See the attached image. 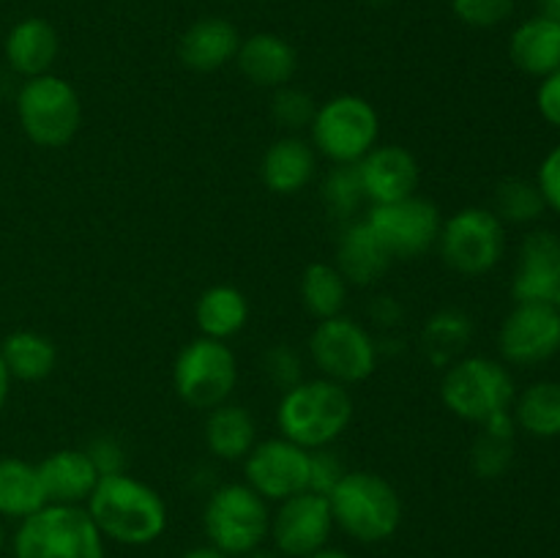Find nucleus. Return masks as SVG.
<instances>
[{"mask_svg": "<svg viewBox=\"0 0 560 558\" xmlns=\"http://www.w3.org/2000/svg\"><path fill=\"white\" fill-rule=\"evenodd\" d=\"M315 170L317 153L312 142L299 135H288L266 148L260 162V178L268 191L290 197L310 186V181L315 178Z\"/></svg>", "mask_w": 560, "mask_h": 558, "instance_id": "6ab92c4d", "label": "nucleus"}, {"mask_svg": "<svg viewBox=\"0 0 560 558\" xmlns=\"http://www.w3.org/2000/svg\"><path fill=\"white\" fill-rule=\"evenodd\" d=\"M16 118L38 148H63L82 126L80 93L58 74L31 77L16 91Z\"/></svg>", "mask_w": 560, "mask_h": 558, "instance_id": "6e6552de", "label": "nucleus"}, {"mask_svg": "<svg viewBox=\"0 0 560 558\" xmlns=\"http://www.w3.org/2000/svg\"><path fill=\"white\" fill-rule=\"evenodd\" d=\"M474 339V321L463 310H441L427 321L421 332V348L435 367H448L459 359Z\"/></svg>", "mask_w": 560, "mask_h": 558, "instance_id": "c756f323", "label": "nucleus"}, {"mask_svg": "<svg viewBox=\"0 0 560 558\" xmlns=\"http://www.w3.org/2000/svg\"><path fill=\"white\" fill-rule=\"evenodd\" d=\"M514 460V438L492 435V432L481 430L479 438L470 449V468L481 479H501Z\"/></svg>", "mask_w": 560, "mask_h": 558, "instance_id": "72a5a7b5", "label": "nucleus"}, {"mask_svg": "<svg viewBox=\"0 0 560 558\" xmlns=\"http://www.w3.org/2000/svg\"><path fill=\"white\" fill-rule=\"evenodd\" d=\"M235 383H238V359L222 339H191L180 348L173 364L175 394L189 408L211 410L228 403Z\"/></svg>", "mask_w": 560, "mask_h": 558, "instance_id": "9d476101", "label": "nucleus"}, {"mask_svg": "<svg viewBox=\"0 0 560 558\" xmlns=\"http://www.w3.org/2000/svg\"><path fill=\"white\" fill-rule=\"evenodd\" d=\"M310 359L323 377L342 386L366 381L377 367V342L353 317L317 321L310 337Z\"/></svg>", "mask_w": 560, "mask_h": 558, "instance_id": "9b49d317", "label": "nucleus"}, {"mask_svg": "<svg viewBox=\"0 0 560 558\" xmlns=\"http://www.w3.org/2000/svg\"><path fill=\"white\" fill-rule=\"evenodd\" d=\"M85 454L93 463V468L98 470V476H113L126 470V449L115 435H104L102 432V435L91 438Z\"/></svg>", "mask_w": 560, "mask_h": 558, "instance_id": "58836bf2", "label": "nucleus"}, {"mask_svg": "<svg viewBox=\"0 0 560 558\" xmlns=\"http://www.w3.org/2000/svg\"><path fill=\"white\" fill-rule=\"evenodd\" d=\"M235 63L252 85L277 91V88L290 85V80L295 77L299 55H295L293 44L284 42L277 33H255L241 42Z\"/></svg>", "mask_w": 560, "mask_h": 558, "instance_id": "aec40b11", "label": "nucleus"}, {"mask_svg": "<svg viewBox=\"0 0 560 558\" xmlns=\"http://www.w3.org/2000/svg\"><path fill=\"white\" fill-rule=\"evenodd\" d=\"M306 558H353V556H348L345 550H334V547H323V550L312 553V556H306Z\"/></svg>", "mask_w": 560, "mask_h": 558, "instance_id": "49530a36", "label": "nucleus"}, {"mask_svg": "<svg viewBox=\"0 0 560 558\" xmlns=\"http://www.w3.org/2000/svg\"><path fill=\"white\" fill-rule=\"evenodd\" d=\"M241 558H277V556H273V553H266V550H260V547H257V550L246 553V556H241Z\"/></svg>", "mask_w": 560, "mask_h": 558, "instance_id": "de8ad7c7", "label": "nucleus"}, {"mask_svg": "<svg viewBox=\"0 0 560 558\" xmlns=\"http://www.w3.org/2000/svg\"><path fill=\"white\" fill-rule=\"evenodd\" d=\"M498 350L514 367H536L560 353L556 304H514L498 332Z\"/></svg>", "mask_w": 560, "mask_h": 558, "instance_id": "4468645a", "label": "nucleus"}, {"mask_svg": "<svg viewBox=\"0 0 560 558\" xmlns=\"http://www.w3.org/2000/svg\"><path fill=\"white\" fill-rule=\"evenodd\" d=\"M509 58L523 74L547 77L560 69V22L530 16L509 38Z\"/></svg>", "mask_w": 560, "mask_h": 558, "instance_id": "b1692460", "label": "nucleus"}, {"mask_svg": "<svg viewBox=\"0 0 560 558\" xmlns=\"http://www.w3.org/2000/svg\"><path fill=\"white\" fill-rule=\"evenodd\" d=\"M514 421L528 435L550 441L560 438V383L536 381L514 397Z\"/></svg>", "mask_w": 560, "mask_h": 558, "instance_id": "c85d7f7f", "label": "nucleus"}, {"mask_svg": "<svg viewBox=\"0 0 560 558\" xmlns=\"http://www.w3.org/2000/svg\"><path fill=\"white\" fill-rule=\"evenodd\" d=\"M452 11L470 27H495L514 11V0H452Z\"/></svg>", "mask_w": 560, "mask_h": 558, "instance_id": "c9c22d12", "label": "nucleus"}, {"mask_svg": "<svg viewBox=\"0 0 560 558\" xmlns=\"http://www.w3.org/2000/svg\"><path fill=\"white\" fill-rule=\"evenodd\" d=\"M517 397L514 377L501 361L490 356H459L446 367L441 399L457 419L481 425L492 414L509 410Z\"/></svg>", "mask_w": 560, "mask_h": 558, "instance_id": "39448f33", "label": "nucleus"}, {"mask_svg": "<svg viewBox=\"0 0 560 558\" xmlns=\"http://www.w3.org/2000/svg\"><path fill=\"white\" fill-rule=\"evenodd\" d=\"M195 321L200 328V337L228 342L230 337L244 332V326L249 323V301L235 284H211L197 299Z\"/></svg>", "mask_w": 560, "mask_h": 558, "instance_id": "a878e982", "label": "nucleus"}, {"mask_svg": "<svg viewBox=\"0 0 560 558\" xmlns=\"http://www.w3.org/2000/svg\"><path fill=\"white\" fill-rule=\"evenodd\" d=\"M5 547V528H3V518H0V553H3Z\"/></svg>", "mask_w": 560, "mask_h": 558, "instance_id": "09e8293b", "label": "nucleus"}, {"mask_svg": "<svg viewBox=\"0 0 560 558\" xmlns=\"http://www.w3.org/2000/svg\"><path fill=\"white\" fill-rule=\"evenodd\" d=\"M348 474L342 457L334 452L331 446L312 449L310 452V490L320 492L328 498V492L342 481V476Z\"/></svg>", "mask_w": 560, "mask_h": 558, "instance_id": "4c0bfd02", "label": "nucleus"}, {"mask_svg": "<svg viewBox=\"0 0 560 558\" xmlns=\"http://www.w3.org/2000/svg\"><path fill=\"white\" fill-rule=\"evenodd\" d=\"M47 507L38 468L20 457H0V518L25 520Z\"/></svg>", "mask_w": 560, "mask_h": 558, "instance_id": "bb28decb", "label": "nucleus"}, {"mask_svg": "<svg viewBox=\"0 0 560 558\" xmlns=\"http://www.w3.org/2000/svg\"><path fill=\"white\" fill-rule=\"evenodd\" d=\"M359 178L370 206L397 202L419 189V162L408 148L397 142L375 146L359 164Z\"/></svg>", "mask_w": 560, "mask_h": 558, "instance_id": "f3484780", "label": "nucleus"}, {"mask_svg": "<svg viewBox=\"0 0 560 558\" xmlns=\"http://www.w3.org/2000/svg\"><path fill=\"white\" fill-rule=\"evenodd\" d=\"M536 107L547 124L560 129V69L541 77L539 88H536Z\"/></svg>", "mask_w": 560, "mask_h": 558, "instance_id": "a19ab883", "label": "nucleus"}, {"mask_svg": "<svg viewBox=\"0 0 560 558\" xmlns=\"http://www.w3.org/2000/svg\"><path fill=\"white\" fill-rule=\"evenodd\" d=\"M202 435H206V446L213 457L224 460V463H238L257 443L255 416L244 405H235L228 399V403L208 410Z\"/></svg>", "mask_w": 560, "mask_h": 558, "instance_id": "393cba45", "label": "nucleus"}, {"mask_svg": "<svg viewBox=\"0 0 560 558\" xmlns=\"http://www.w3.org/2000/svg\"><path fill=\"white\" fill-rule=\"evenodd\" d=\"M536 186H539L547 208L560 213V146L552 148V151L541 159L539 173H536Z\"/></svg>", "mask_w": 560, "mask_h": 558, "instance_id": "ea45409f", "label": "nucleus"}, {"mask_svg": "<svg viewBox=\"0 0 560 558\" xmlns=\"http://www.w3.org/2000/svg\"><path fill=\"white\" fill-rule=\"evenodd\" d=\"M36 468L47 503H60V507H85L102 479L88 460L85 449H58L47 454Z\"/></svg>", "mask_w": 560, "mask_h": 558, "instance_id": "a211bd4d", "label": "nucleus"}, {"mask_svg": "<svg viewBox=\"0 0 560 558\" xmlns=\"http://www.w3.org/2000/svg\"><path fill=\"white\" fill-rule=\"evenodd\" d=\"M364 219L377 241L386 246L392 260H416V257L427 255L438 244V233L443 224L435 202L419 195L370 206Z\"/></svg>", "mask_w": 560, "mask_h": 558, "instance_id": "f8f14e48", "label": "nucleus"}, {"mask_svg": "<svg viewBox=\"0 0 560 558\" xmlns=\"http://www.w3.org/2000/svg\"><path fill=\"white\" fill-rule=\"evenodd\" d=\"M246 485L266 501H284L310 490V449L288 441L268 438L257 441L244 457Z\"/></svg>", "mask_w": 560, "mask_h": 558, "instance_id": "ddd939ff", "label": "nucleus"}, {"mask_svg": "<svg viewBox=\"0 0 560 558\" xmlns=\"http://www.w3.org/2000/svg\"><path fill=\"white\" fill-rule=\"evenodd\" d=\"M14 558H107L104 536L85 507L47 503L20 520L14 534Z\"/></svg>", "mask_w": 560, "mask_h": 558, "instance_id": "20e7f679", "label": "nucleus"}, {"mask_svg": "<svg viewBox=\"0 0 560 558\" xmlns=\"http://www.w3.org/2000/svg\"><path fill=\"white\" fill-rule=\"evenodd\" d=\"M556 306H558V312H560V293H558V299H556Z\"/></svg>", "mask_w": 560, "mask_h": 558, "instance_id": "8fccbe9b", "label": "nucleus"}, {"mask_svg": "<svg viewBox=\"0 0 560 558\" xmlns=\"http://www.w3.org/2000/svg\"><path fill=\"white\" fill-rule=\"evenodd\" d=\"M348 301V279L334 263H310L301 274V304L315 321L342 315Z\"/></svg>", "mask_w": 560, "mask_h": 558, "instance_id": "7c9ffc66", "label": "nucleus"}, {"mask_svg": "<svg viewBox=\"0 0 560 558\" xmlns=\"http://www.w3.org/2000/svg\"><path fill=\"white\" fill-rule=\"evenodd\" d=\"M435 246L452 271L463 277H481L501 263L506 230L492 208L468 206L443 219Z\"/></svg>", "mask_w": 560, "mask_h": 558, "instance_id": "1a4fd4ad", "label": "nucleus"}, {"mask_svg": "<svg viewBox=\"0 0 560 558\" xmlns=\"http://www.w3.org/2000/svg\"><path fill=\"white\" fill-rule=\"evenodd\" d=\"M202 528L208 545L224 556L241 558L257 550L271 528L266 498L257 496L246 481H230L208 496L202 509Z\"/></svg>", "mask_w": 560, "mask_h": 558, "instance_id": "423d86ee", "label": "nucleus"}, {"mask_svg": "<svg viewBox=\"0 0 560 558\" xmlns=\"http://www.w3.org/2000/svg\"><path fill=\"white\" fill-rule=\"evenodd\" d=\"M104 539L118 545H153L167 531V503L145 481L124 474L102 476L85 503Z\"/></svg>", "mask_w": 560, "mask_h": 558, "instance_id": "f257e3e1", "label": "nucleus"}, {"mask_svg": "<svg viewBox=\"0 0 560 558\" xmlns=\"http://www.w3.org/2000/svg\"><path fill=\"white\" fill-rule=\"evenodd\" d=\"M5 63L14 74L25 77H42L49 74L52 63L58 60L60 42L55 27L42 16H27V20L16 22L5 36Z\"/></svg>", "mask_w": 560, "mask_h": 558, "instance_id": "5701e85b", "label": "nucleus"}, {"mask_svg": "<svg viewBox=\"0 0 560 558\" xmlns=\"http://www.w3.org/2000/svg\"><path fill=\"white\" fill-rule=\"evenodd\" d=\"M370 315H372V321L381 323V326H394V323L402 317V306L397 304V299L381 295V299H375V304H372Z\"/></svg>", "mask_w": 560, "mask_h": 558, "instance_id": "79ce46f5", "label": "nucleus"}, {"mask_svg": "<svg viewBox=\"0 0 560 558\" xmlns=\"http://www.w3.org/2000/svg\"><path fill=\"white\" fill-rule=\"evenodd\" d=\"M547 202L541 197L536 181L528 178H503L501 184L495 186V206H492V213H495L501 222L509 224H530L545 213Z\"/></svg>", "mask_w": 560, "mask_h": 558, "instance_id": "2f4dec72", "label": "nucleus"}, {"mask_svg": "<svg viewBox=\"0 0 560 558\" xmlns=\"http://www.w3.org/2000/svg\"><path fill=\"white\" fill-rule=\"evenodd\" d=\"M180 558H230V556H224V553L217 550V547L202 545V547H191V550H186Z\"/></svg>", "mask_w": 560, "mask_h": 558, "instance_id": "37998d69", "label": "nucleus"}, {"mask_svg": "<svg viewBox=\"0 0 560 558\" xmlns=\"http://www.w3.org/2000/svg\"><path fill=\"white\" fill-rule=\"evenodd\" d=\"M328 507L334 525L361 545L392 539L402 523L399 492L372 470H348L328 492Z\"/></svg>", "mask_w": 560, "mask_h": 558, "instance_id": "7ed1b4c3", "label": "nucleus"}, {"mask_svg": "<svg viewBox=\"0 0 560 558\" xmlns=\"http://www.w3.org/2000/svg\"><path fill=\"white\" fill-rule=\"evenodd\" d=\"M377 109L355 93H339L317 104L310 124L312 148L331 164H359L377 146Z\"/></svg>", "mask_w": 560, "mask_h": 558, "instance_id": "0eeeda50", "label": "nucleus"}, {"mask_svg": "<svg viewBox=\"0 0 560 558\" xmlns=\"http://www.w3.org/2000/svg\"><path fill=\"white\" fill-rule=\"evenodd\" d=\"M375 3H383V0H375Z\"/></svg>", "mask_w": 560, "mask_h": 558, "instance_id": "3c124183", "label": "nucleus"}, {"mask_svg": "<svg viewBox=\"0 0 560 558\" xmlns=\"http://www.w3.org/2000/svg\"><path fill=\"white\" fill-rule=\"evenodd\" d=\"M541 16L560 22V0H539Z\"/></svg>", "mask_w": 560, "mask_h": 558, "instance_id": "a18cd8bd", "label": "nucleus"}, {"mask_svg": "<svg viewBox=\"0 0 560 558\" xmlns=\"http://www.w3.org/2000/svg\"><path fill=\"white\" fill-rule=\"evenodd\" d=\"M262 370H266V377L277 388L288 392L295 383L304 381V364H301V356L295 353L290 345H273L268 348L266 359H262Z\"/></svg>", "mask_w": 560, "mask_h": 558, "instance_id": "e433bc0d", "label": "nucleus"}, {"mask_svg": "<svg viewBox=\"0 0 560 558\" xmlns=\"http://www.w3.org/2000/svg\"><path fill=\"white\" fill-rule=\"evenodd\" d=\"M560 293V235L530 230L520 244L512 277L514 304H556Z\"/></svg>", "mask_w": 560, "mask_h": 558, "instance_id": "dca6fc26", "label": "nucleus"}, {"mask_svg": "<svg viewBox=\"0 0 560 558\" xmlns=\"http://www.w3.org/2000/svg\"><path fill=\"white\" fill-rule=\"evenodd\" d=\"M392 263V255L377 241V235L372 233L366 219L345 222L342 233L337 239V263L334 266L348 279V284H359V288L375 284L388 271Z\"/></svg>", "mask_w": 560, "mask_h": 558, "instance_id": "412c9836", "label": "nucleus"}, {"mask_svg": "<svg viewBox=\"0 0 560 558\" xmlns=\"http://www.w3.org/2000/svg\"><path fill=\"white\" fill-rule=\"evenodd\" d=\"M0 356H3L11 381L16 377L25 383L44 381L52 375L55 364H58V348L52 339L38 332H27V328L9 334L0 345Z\"/></svg>", "mask_w": 560, "mask_h": 558, "instance_id": "cd10ccee", "label": "nucleus"}, {"mask_svg": "<svg viewBox=\"0 0 560 558\" xmlns=\"http://www.w3.org/2000/svg\"><path fill=\"white\" fill-rule=\"evenodd\" d=\"M323 202L342 222L355 219V213L366 202L364 186H361L355 164H334L328 170L326 178H323Z\"/></svg>", "mask_w": 560, "mask_h": 558, "instance_id": "473e14b6", "label": "nucleus"}, {"mask_svg": "<svg viewBox=\"0 0 560 558\" xmlns=\"http://www.w3.org/2000/svg\"><path fill=\"white\" fill-rule=\"evenodd\" d=\"M241 47L238 27L224 16H206L197 20L189 31L180 36L178 55L180 63L191 71H217L235 60Z\"/></svg>", "mask_w": 560, "mask_h": 558, "instance_id": "4be33fe9", "label": "nucleus"}, {"mask_svg": "<svg viewBox=\"0 0 560 558\" xmlns=\"http://www.w3.org/2000/svg\"><path fill=\"white\" fill-rule=\"evenodd\" d=\"M9 392H11V375L3 364V356H0V410H3L5 399H9Z\"/></svg>", "mask_w": 560, "mask_h": 558, "instance_id": "c03bdc74", "label": "nucleus"}, {"mask_svg": "<svg viewBox=\"0 0 560 558\" xmlns=\"http://www.w3.org/2000/svg\"><path fill=\"white\" fill-rule=\"evenodd\" d=\"M331 531L334 518L328 498L320 492L304 490L299 496L279 501L277 512L271 514L268 534H271L273 545L282 556L306 558L326 547Z\"/></svg>", "mask_w": 560, "mask_h": 558, "instance_id": "2eb2a0df", "label": "nucleus"}, {"mask_svg": "<svg viewBox=\"0 0 560 558\" xmlns=\"http://www.w3.org/2000/svg\"><path fill=\"white\" fill-rule=\"evenodd\" d=\"M317 113V102L306 91L293 85H282L273 91L271 98V118L282 126L284 131L295 135L301 129H310L312 118Z\"/></svg>", "mask_w": 560, "mask_h": 558, "instance_id": "f704fd0d", "label": "nucleus"}, {"mask_svg": "<svg viewBox=\"0 0 560 558\" xmlns=\"http://www.w3.org/2000/svg\"><path fill=\"white\" fill-rule=\"evenodd\" d=\"M353 421V397L348 386L328 377L301 381L282 392L277 405L279 435L304 449L331 446Z\"/></svg>", "mask_w": 560, "mask_h": 558, "instance_id": "f03ea898", "label": "nucleus"}]
</instances>
